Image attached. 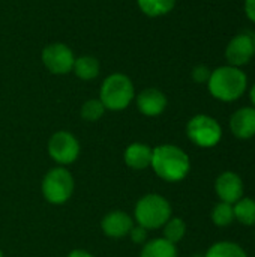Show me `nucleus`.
Here are the masks:
<instances>
[{"label": "nucleus", "instance_id": "8", "mask_svg": "<svg viewBox=\"0 0 255 257\" xmlns=\"http://www.w3.org/2000/svg\"><path fill=\"white\" fill-rule=\"evenodd\" d=\"M42 62L50 72L62 75V74H68L72 71L75 57H74L72 50L66 44L56 42L44 48Z\"/></svg>", "mask_w": 255, "mask_h": 257}, {"label": "nucleus", "instance_id": "4", "mask_svg": "<svg viewBox=\"0 0 255 257\" xmlns=\"http://www.w3.org/2000/svg\"><path fill=\"white\" fill-rule=\"evenodd\" d=\"M134 84L131 78L125 74L108 75L101 86V102L107 110L120 111L125 110L134 99Z\"/></svg>", "mask_w": 255, "mask_h": 257}, {"label": "nucleus", "instance_id": "25", "mask_svg": "<svg viewBox=\"0 0 255 257\" xmlns=\"http://www.w3.org/2000/svg\"><path fill=\"white\" fill-rule=\"evenodd\" d=\"M245 14L255 23V0H245Z\"/></svg>", "mask_w": 255, "mask_h": 257}, {"label": "nucleus", "instance_id": "1", "mask_svg": "<svg viewBox=\"0 0 255 257\" xmlns=\"http://www.w3.org/2000/svg\"><path fill=\"white\" fill-rule=\"evenodd\" d=\"M150 167L162 181L179 182L188 176L191 160L189 155L176 145H159L153 148Z\"/></svg>", "mask_w": 255, "mask_h": 257}, {"label": "nucleus", "instance_id": "5", "mask_svg": "<svg viewBox=\"0 0 255 257\" xmlns=\"http://www.w3.org/2000/svg\"><path fill=\"white\" fill-rule=\"evenodd\" d=\"M74 187L75 182L71 172L62 166L48 170L42 179V194L53 205L66 203L74 194Z\"/></svg>", "mask_w": 255, "mask_h": 257}, {"label": "nucleus", "instance_id": "12", "mask_svg": "<svg viewBox=\"0 0 255 257\" xmlns=\"http://www.w3.org/2000/svg\"><path fill=\"white\" fill-rule=\"evenodd\" d=\"M230 130L234 137L240 140H249L255 136V108L242 107L230 117Z\"/></svg>", "mask_w": 255, "mask_h": 257}, {"label": "nucleus", "instance_id": "23", "mask_svg": "<svg viewBox=\"0 0 255 257\" xmlns=\"http://www.w3.org/2000/svg\"><path fill=\"white\" fill-rule=\"evenodd\" d=\"M210 74H212V71L204 65H198L192 69V78L197 83H207L210 78Z\"/></svg>", "mask_w": 255, "mask_h": 257}, {"label": "nucleus", "instance_id": "21", "mask_svg": "<svg viewBox=\"0 0 255 257\" xmlns=\"http://www.w3.org/2000/svg\"><path fill=\"white\" fill-rule=\"evenodd\" d=\"M212 221L215 226L218 227H227L234 221V211H233V205L230 203H224L219 202L218 205H215V208L212 209Z\"/></svg>", "mask_w": 255, "mask_h": 257}, {"label": "nucleus", "instance_id": "18", "mask_svg": "<svg viewBox=\"0 0 255 257\" xmlns=\"http://www.w3.org/2000/svg\"><path fill=\"white\" fill-rule=\"evenodd\" d=\"M204 257H248V253L236 242L219 241L209 247Z\"/></svg>", "mask_w": 255, "mask_h": 257}, {"label": "nucleus", "instance_id": "24", "mask_svg": "<svg viewBox=\"0 0 255 257\" xmlns=\"http://www.w3.org/2000/svg\"><path fill=\"white\" fill-rule=\"evenodd\" d=\"M135 244H146V239H147V230L141 226H134L128 235Z\"/></svg>", "mask_w": 255, "mask_h": 257}, {"label": "nucleus", "instance_id": "13", "mask_svg": "<svg viewBox=\"0 0 255 257\" xmlns=\"http://www.w3.org/2000/svg\"><path fill=\"white\" fill-rule=\"evenodd\" d=\"M137 107L144 116H159L167 108V96L159 89H144L137 96Z\"/></svg>", "mask_w": 255, "mask_h": 257}, {"label": "nucleus", "instance_id": "20", "mask_svg": "<svg viewBox=\"0 0 255 257\" xmlns=\"http://www.w3.org/2000/svg\"><path fill=\"white\" fill-rule=\"evenodd\" d=\"M162 227H164L162 238H165L167 241H170L173 244H177L179 241H182L186 233V224L179 217H171Z\"/></svg>", "mask_w": 255, "mask_h": 257}, {"label": "nucleus", "instance_id": "9", "mask_svg": "<svg viewBox=\"0 0 255 257\" xmlns=\"http://www.w3.org/2000/svg\"><path fill=\"white\" fill-rule=\"evenodd\" d=\"M225 57L230 66L239 68L249 63L254 57V36L249 33L234 36L225 48Z\"/></svg>", "mask_w": 255, "mask_h": 257}, {"label": "nucleus", "instance_id": "14", "mask_svg": "<svg viewBox=\"0 0 255 257\" xmlns=\"http://www.w3.org/2000/svg\"><path fill=\"white\" fill-rule=\"evenodd\" d=\"M152 154L153 149L144 143H131L123 154V160L128 167L134 170H144L152 164Z\"/></svg>", "mask_w": 255, "mask_h": 257}, {"label": "nucleus", "instance_id": "22", "mask_svg": "<svg viewBox=\"0 0 255 257\" xmlns=\"http://www.w3.org/2000/svg\"><path fill=\"white\" fill-rule=\"evenodd\" d=\"M105 110L107 108L104 107L101 99H89L81 107V117L87 122H95L104 116Z\"/></svg>", "mask_w": 255, "mask_h": 257}, {"label": "nucleus", "instance_id": "26", "mask_svg": "<svg viewBox=\"0 0 255 257\" xmlns=\"http://www.w3.org/2000/svg\"><path fill=\"white\" fill-rule=\"evenodd\" d=\"M68 257H95L93 254H90L89 251H86V250H74V251H71Z\"/></svg>", "mask_w": 255, "mask_h": 257}, {"label": "nucleus", "instance_id": "28", "mask_svg": "<svg viewBox=\"0 0 255 257\" xmlns=\"http://www.w3.org/2000/svg\"><path fill=\"white\" fill-rule=\"evenodd\" d=\"M254 56H255V36H254Z\"/></svg>", "mask_w": 255, "mask_h": 257}, {"label": "nucleus", "instance_id": "11", "mask_svg": "<svg viewBox=\"0 0 255 257\" xmlns=\"http://www.w3.org/2000/svg\"><path fill=\"white\" fill-rule=\"evenodd\" d=\"M101 227L108 238L119 239L129 235L131 229L134 227V220L123 211H113L102 218Z\"/></svg>", "mask_w": 255, "mask_h": 257}, {"label": "nucleus", "instance_id": "16", "mask_svg": "<svg viewBox=\"0 0 255 257\" xmlns=\"http://www.w3.org/2000/svg\"><path fill=\"white\" fill-rule=\"evenodd\" d=\"M72 71L75 72V75L78 78L89 81V80H93V78L98 77V74H99V62L93 56H81V57L75 59Z\"/></svg>", "mask_w": 255, "mask_h": 257}, {"label": "nucleus", "instance_id": "27", "mask_svg": "<svg viewBox=\"0 0 255 257\" xmlns=\"http://www.w3.org/2000/svg\"><path fill=\"white\" fill-rule=\"evenodd\" d=\"M249 96H251V101H252V105H254V108H255V83H254V86L251 87Z\"/></svg>", "mask_w": 255, "mask_h": 257}, {"label": "nucleus", "instance_id": "19", "mask_svg": "<svg viewBox=\"0 0 255 257\" xmlns=\"http://www.w3.org/2000/svg\"><path fill=\"white\" fill-rule=\"evenodd\" d=\"M143 14L149 17H161L173 11L176 0H137Z\"/></svg>", "mask_w": 255, "mask_h": 257}, {"label": "nucleus", "instance_id": "7", "mask_svg": "<svg viewBox=\"0 0 255 257\" xmlns=\"http://www.w3.org/2000/svg\"><path fill=\"white\" fill-rule=\"evenodd\" d=\"M48 154L59 166L65 167L80 157V143L69 131H57L48 142Z\"/></svg>", "mask_w": 255, "mask_h": 257}, {"label": "nucleus", "instance_id": "29", "mask_svg": "<svg viewBox=\"0 0 255 257\" xmlns=\"http://www.w3.org/2000/svg\"><path fill=\"white\" fill-rule=\"evenodd\" d=\"M0 257H3V253H2V250H0Z\"/></svg>", "mask_w": 255, "mask_h": 257}, {"label": "nucleus", "instance_id": "17", "mask_svg": "<svg viewBox=\"0 0 255 257\" xmlns=\"http://www.w3.org/2000/svg\"><path fill=\"white\" fill-rule=\"evenodd\" d=\"M234 220L243 226H255V200L252 197H242L233 205Z\"/></svg>", "mask_w": 255, "mask_h": 257}, {"label": "nucleus", "instance_id": "15", "mask_svg": "<svg viewBox=\"0 0 255 257\" xmlns=\"http://www.w3.org/2000/svg\"><path fill=\"white\" fill-rule=\"evenodd\" d=\"M140 257H177V247L165 238H156L143 245Z\"/></svg>", "mask_w": 255, "mask_h": 257}, {"label": "nucleus", "instance_id": "3", "mask_svg": "<svg viewBox=\"0 0 255 257\" xmlns=\"http://www.w3.org/2000/svg\"><path fill=\"white\" fill-rule=\"evenodd\" d=\"M134 217L138 226L146 230H155L162 227L171 218V205L164 196L150 193L137 202Z\"/></svg>", "mask_w": 255, "mask_h": 257}, {"label": "nucleus", "instance_id": "2", "mask_svg": "<svg viewBox=\"0 0 255 257\" xmlns=\"http://www.w3.org/2000/svg\"><path fill=\"white\" fill-rule=\"evenodd\" d=\"M248 87V77L236 66H219L212 71L207 81L210 95L224 102L239 99Z\"/></svg>", "mask_w": 255, "mask_h": 257}, {"label": "nucleus", "instance_id": "10", "mask_svg": "<svg viewBox=\"0 0 255 257\" xmlns=\"http://www.w3.org/2000/svg\"><path fill=\"white\" fill-rule=\"evenodd\" d=\"M215 193L221 202L234 205L237 200L243 197L245 188L242 178L234 172H222L215 181Z\"/></svg>", "mask_w": 255, "mask_h": 257}, {"label": "nucleus", "instance_id": "6", "mask_svg": "<svg viewBox=\"0 0 255 257\" xmlns=\"http://www.w3.org/2000/svg\"><path fill=\"white\" fill-rule=\"evenodd\" d=\"M186 136L198 148H213L222 139V128L212 116L197 114L188 122Z\"/></svg>", "mask_w": 255, "mask_h": 257}]
</instances>
